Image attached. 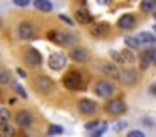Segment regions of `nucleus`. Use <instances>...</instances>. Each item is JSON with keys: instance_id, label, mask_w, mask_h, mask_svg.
<instances>
[{"instance_id": "1", "label": "nucleus", "mask_w": 156, "mask_h": 137, "mask_svg": "<svg viewBox=\"0 0 156 137\" xmlns=\"http://www.w3.org/2000/svg\"><path fill=\"white\" fill-rule=\"evenodd\" d=\"M49 40H52L54 43H57V45H71L72 42H74V35H72L71 32H67V30H51V32L47 33Z\"/></svg>"}, {"instance_id": "2", "label": "nucleus", "mask_w": 156, "mask_h": 137, "mask_svg": "<svg viewBox=\"0 0 156 137\" xmlns=\"http://www.w3.org/2000/svg\"><path fill=\"white\" fill-rule=\"evenodd\" d=\"M62 84L66 89L69 90H77L82 87V75L77 70H69L64 77H62Z\"/></svg>"}, {"instance_id": "3", "label": "nucleus", "mask_w": 156, "mask_h": 137, "mask_svg": "<svg viewBox=\"0 0 156 137\" xmlns=\"http://www.w3.org/2000/svg\"><path fill=\"white\" fill-rule=\"evenodd\" d=\"M96 67H98V70L101 74H104L106 77H111V79H114V80H119V70H118V67H116L114 63L106 62V60H99V62L96 63Z\"/></svg>"}, {"instance_id": "4", "label": "nucleus", "mask_w": 156, "mask_h": 137, "mask_svg": "<svg viewBox=\"0 0 156 137\" xmlns=\"http://www.w3.org/2000/svg\"><path fill=\"white\" fill-rule=\"evenodd\" d=\"M49 67H51L52 70H62L66 67V63H67V57H66V53L62 52H52L51 55H49V60H47Z\"/></svg>"}, {"instance_id": "5", "label": "nucleus", "mask_w": 156, "mask_h": 137, "mask_svg": "<svg viewBox=\"0 0 156 137\" xmlns=\"http://www.w3.org/2000/svg\"><path fill=\"white\" fill-rule=\"evenodd\" d=\"M104 110L111 115H121L122 112H126V104L121 99H111L109 102H106Z\"/></svg>"}, {"instance_id": "6", "label": "nucleus", "mask_w": 156, "mask_h": 137, "mask_svg": "<svg viewBox=\"0 0 156 137\" xmlns=\"http://www.w3.org/2000/svg\"><path fill=\"white\" fill-rule=\"evenodd\" d=\"M94 92H96V95L108 99V97H111L112 94H114V85H112L109 80H99L94 85Z\"/></svg>"}, {"instance_id": "7", "label": "nucleus", "mask_w": 156, "mask_h": 137, "mask_svg": "<svg viewBox=\"0 0 156 137\" xmlns=\"http://www.w3.org/2000/svg\"><path fill=\"white\" fill-rule=\"evenodd\" d=\"M156 60V49H144L139 53V69L146 70Z\"/></svg>"}, {"instance_id": "8", "label": "nucleus", "mask_w": 156, "mask_h": 137, "mask_svg": "<svg viewBox=\"0 0 156 137\" xmlns=\"http://www.w3.org/2000/svg\"><path fill=\"white\" fill-rule=\"evenodd\" d=\"M34 85L41 94H49V92L54 90V80L49 79V77H45V75H42V77H37V79H35Z\"/></svg>"}, {"instance_id": "9", "label": "nucleus", "mask_w": 156, "mask_h": 137, "mask_svg": "<svg viewBox=\"0 0 156 137\" xmlns=\"http://www.w3.org/2000/svg\"><path fill=\"white\" fill-rule=\"evenodd\" d=\"M24 60H25V63L30 65V67H39L42 63V55L37 49H29V50H25V53H24Z\"/></svg>"}, {"instance_id": "10", "label": "nucleus", "mask_w": 156, "mask_h": 137, "mask_svg": "<svg viewBox=\"0 0 156 137\" xmlns=\"http://www.w3.org/2000/svg\"><path fill=\"white\" fill-rule=\"evenodd\" d=\"M77 109H79V112L84 114V115H91V114H94L96 110H98V104L91 99H81L77 102Z\"/></svg>"}, {"instance_id": "11", "label": "nucleus", "mask_w": 156, "mask_h": 137, "mask_svg": "<svg viewBox=\"0 0 156 137\" xmlns=\"http://www.w3.org/2000/svg\"><path fill=\"white\" fill-rule=\"evenodd\" d=\"M17 32H19V37H20L22 40H30L32 37L35 35V27L32 25L30 22H22L20 25H19Z\"/></svg>"}, {"instance_id": "12", "label": "nucleus", "mask_w": 156, "mask_h": 137, "mask_svg": "<svg viewBox=\"0 0 156 137\" xmlns=\"http://www.w3.org/2000/svg\"><path fill=\"white\" fill-rule=\"evenodd\" d=\"M32 114L29 112V110H19L17 114H15V122L19 124V125L22 127V129H27V127L32 125Z\"/></svg>"}, {"instance_id": "13", "label": "nucleus", "mask_w": 156, "mask_h": 137, "mask_svg": "<svg viewBox=\"0 0 156 137\" xmlns=\"http://www.w3.org/2000/svg\"><path fill=\"white\" fill-rule=\"evenodd\" d=\"M136 25V17L133 13H124L118 19V27L121 30H131Z\"/></svg>"}, {"instance_id": "14", "label": "nucleus", "mask_w": 156, "mask_h": 137, "mask_svg": "<svg viewBox=\"0 0 156 137\" xmlns=\"http://www.w3.org/2000/svg\"><path fill=\"white\" fill-rule=\"evenodd\" d=\"M138 80V74L131 69H124L119 72V82L122 84H128V85H133V84Z\"/></svg>"}, {"instance_id": "15", "label": "nucleus", "mask_w": 156, "mask_h": 137, "mask_svg": "<svg viewBox=\"0 0 156 137\" xmlns=\"http://www.w3.org/2000/svg\"><path fill=\"white\" fill-rule=\"evenodd\" d=\"M109 30H111V25L106 22H99V23H94V25L91 27V33L94 37H106L109 33Z\"/></svg>"}, {"instance_id": "16", "label": "nucleus", "mask_w": 156, "mask_h": 137, "mask_svg": "<svg viewBox=\"0 0 156 137\" xmlns=\"http://www.w3.org/2000/svg\"><path fill=\"white\" fill-rule=\"evenodd\" d=\"M71 59L74 60V62H86V60L89 59V55L82 47H74V49L71 50Z\"/></svg>"}, {"instance_id": "17", "label": "nucleus", "mask_w": 156, "mask_h": 137, "mask_svg": "<svg viewBox=\"0 0 156 137\" xmlns=\"http://www.w3.org/2000/svg\"><path fill=\"white\" fill-rule=\"evenodd\" d=\"M76 20H77L79 23H89L92 20L91 12L86 10V9H77L76 10Z\"/></svg>"}, {"instance_id": "18", "label": "nucleus", "mask_w": 156, "mask_h": 137, "mask_svg": "<svg viewBox=\"0 0 156 137\" xmlns=\"http://www.w3.org/2000/svg\"><path fill=\"white\" fill-rule=\"evenodd\" d=\"M136 39L139 40V43H154L156 42V35L153 32H139L136 35Z\"/></svg>"}, {"instance_id": "19", "label": "nucleus", "mask_w": 156, "mask_h": 137, "mask_svg": "<svg viewBox=\"0 0 156 137\" xmlns=\"http://www.w3.org/2000/svg\"><path fill=\"white\" fill-rule=\"evenodd\" d=\"M154 9H156V2H153V0H143L139 3V10L143 13H153Z\"/></svg>"}, {"instance_id": "20", "label": "nucleus", "mask_w": 156, "mask_h": 137, "mask_svg": "<svg viewBox=\"0 0 156 137\" xmlns=\"http://www.w3.org/2000/svg\"><path fill=\"white\" fill-rule=\"evenodd\" d=\"M34 7H35V9H39V10H42V12H52V9H54L49 0H35Z\"/></svg>"}, {"instance_id": "21", "label": "nucleus", "mask_w": 156, "mask_h": 137, "mask_svg": "<svg viewBox=\"0 0 156 137\" xmlns=\"http://www.w3.org/2000/svg\"><path fill=\"white\" fill-rule=\"evenodd\" d=\"M0 137H15V127L7 124L0 127Z\"/></svg>"}, {"instance_id": "22", "label": "nucleus", "mask_w": 156, "mask_h": 137, "mask_svg": "<svg viewBox=\"0 0 156 137\" xmlns=\"http://www.w3.org/2000/svg\"><path fill=\"white\" fill-rule=\"evenodd\" d=\"M121 57H122V63H134L136 62V55L131 52V50H122L121 52Z\"/></svg>"}, {"instance_id": "23", "label": "nucleus", "mask_w": 156, "mask_h": 137, "mask_svg": "<svg viewBox=\"0 0 156 137\" xmlns=\"http://www.w3.org/2000/svg\"><path fill=\"white\" fill-rule=\"evenodd\" d=\"M7 124H10V112H9V109L2 107L0 109V127L7 125Z\"/></svg>"}, {"instance_id": "24", "label": "nucleus", "mask_w": 156, "mask_h": 137, "mask_svg": "<svg viewBox=\"0 0 156 137\" xmlns=\"http://www.w3.org/2000/svg\"><path fill=\"white\" fill-rule=\"evenodd\" d=\"M124 43L129 47V50H138L139 45H141V43H139V40L136 39V37H126V39H124Z\"/></svg>"}, {"instance_id": "25", "label": "nucleus", "mask_w": 156, "mask_h": 137, "mask_svg": "<svg viewBox=\"0 0 156 137\" xmlns=\"http://www.w3.org/2000/svg\"><path fill=\"white\" fill-rule=\"evenodd\" d=\"M10 85H12V89H14L15 92H17L19 95H20V97H24V99H27V92H25V89H24V87H22L19 82H14V80H12V82H10Z\"/></svg>"}, {"instance_id": "26", "label": "nucleus", "mask_w": 156, "mask_h": 137, "mask_svg": "<svg viewBox=\"0 0 156 137\" xmlns=\"http://www.w3.org/2000/svg\"><path fill=\"white\" fill-rule=\"evenodd\" d=\"M64 132V129H62L61 125H55V124H52V125H49L47 129V134L49 135H59V134Z\"/></svg>"}, {"instance_id": "27", "label": "nucleus", "mask_w": 156, "mask_h": 137, "mask_svg": "<svg viewBox=\"0 0 156 137\" xmlns=\"http://www.w3.org/2000/svg\"><path fill=\"white\" fill-rule=\"evenodd\" d=\"M126 125H128V122H126V120H118V122H114L111 125V129L114 130V132H121V130L126 129Z\"/></svg>"}, {"instance_id": "28", "label": "nucleus", "mask_w": 156, "mask_h": 137, "mask_svg": "<svg viewBox=\"0 0 156 137\" xmlns=\"http://www.w3.org/2000/svg\"><path fill=\"white\" fill-rule=\"evenodd\" d=\"M9 82H12L10 74H9V72H5V70H0V84L4 85V84H9Z\"/></svg>"}, {"instance_id": "29", "label": "nucleus", "mask_w": 156, "mask_h": 137, "mask_svg": "<svg viewBox=\"0 0 156 137\" xmlns=\"http://www.w3.org/2000/svg\"><path fill=\"white\" fill-rule=\"evenodd\" d=\"M101 124H102V120H99V119H96V120H91V122H87V124H86V129H87V130L99 129V127H101Z\"/></svg>"}, {"instance_id": "30", "label": "nucleus", "mask_w": 156, "mask_h": 137, "mask_svg": "<svg viewBox=\"0 0 156 137\" xmlns=\"http://www.w3.org/2000/svg\"><path fill=\"white\" fill-rule=\"evenodd\" d=\"M126 137H146V135H144V132H141V130L133 129V130H129V132L126 134Z\"/></svg>"}, {"instance_id": "31", "label": "nucleus", "mask_w": 156, "mask_h": 137, "mask_svg": "<svg viewBox=\"0 0 156 137\" xmlns=\"http://www.w3.org/2000/svg\"><path fill=\"white\" fill-rule=\"evenodd\" d=\"M111 57H112V59H114V60H116V62H118V63H122V57H121V52H116V50H112V52H111Z\"/></svg>"}, {"instance_id": "32", "label": "nucleus", "mask_w": 156, "mask_h": 137, "mask_svg": "<svg viewBox=\"0 0 156 137\" xmlns=\"http://www.w3.org/2000/svg\"><path fill=\"white\" fill-rule=\"evenodd\" d=\"M14 3H15L17 7H27L30 2H29V0H14Z\"/></svg>"}, {"instance_id": "33", "label": "nucleus", "mask_w": 156, "mask_h": 137, "mask_svg": "<svg viewBox=\"0 0 156 137\" xmlns=\"http://www.w3.org/2000/svg\"><path fill=\"white\" fill-rule=\"evenodd\" d=\"M149 94H151V95H156V84H151V85H149Z\"/></svg>"}, {"instance_id": "34", "label": "nucleus", "mask_w": 156, "mask_h": 137, "mask_svg": "<svg viewBox=\"0 0 156 137\" xmlns=\"http://www.w3.org/2000/svg\"><path fill=\"white\" fill-rule=\"evenodd\" d=\"M61 20H64L66 23H69V25H72V20L69 19V17H66V15H61Z\"/></svg>"}, {"instance_id": "35", "label": "nucleus", "mask_w": 156, "mask_h": 137, "mask_svg": "<svg viewBox=\"0 0 156 137\" xmlns=\"http://www.w3.org/2000/svg\"><path fill=\"white\" fill-rule=\"evenodd\" d=\"M17 74H19L20 77H25V75H27V72H25V70H22V69H17Z\"/></svg>"}, {"instance_id": "36", "label": "nucleus", "mask_w": 156, "mask_h": 137, "mask_svg": "<svg viewBox=\"0 0 156 137\" xmlns=\"http://www.w3.org/2000/svg\"><path fill=\"white\" fill-rule=\"evenodd\" d=\"M144 124L146 125H154V122H149V119H144Z\"/></svg>"}, {"instance_id": "37", "label": "nucleus", "mask_w": 156, "mask_h": 137, "mask_svg": "<svg viewBox=\"0 0 156 137\" xmlns=\"http://www.w3.org/2000/svg\"><path fill=\"white\" fill-rule=\"evenodd\" d=\"M153 30H154V35H156V23H154V27H153Z\"/></svg>"}, {"instance_id": "38", "label": "nucleus", "mask_w": 156, "mask_h": 137, "mask_svg": "<svg viewBox=\"0 0 156 137\" xmlns=\"http://www.w3.org/2000/svg\"><path fill=\"white\" fill-rule=\"evenodd\" d=\"M153 15H154V20H156V13H153Z\"/></svg>"}]
</instances>
